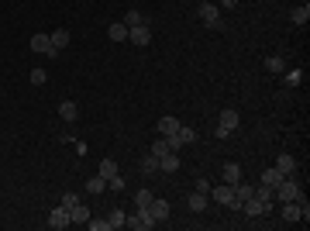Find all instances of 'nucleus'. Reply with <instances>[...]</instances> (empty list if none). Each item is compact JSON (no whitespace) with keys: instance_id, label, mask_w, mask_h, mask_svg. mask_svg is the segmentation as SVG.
<instances>
[{"instance_id":"37","label":"nucleus","mask_w":310,"mask_h":231,"mask_svg":"<svg viewBox=\"0 0 310 231\" xmlns=\"http://www.w3.org/2000/svg\"><path fill=\"white\" fill-rule=\"evenodd\" d=\"M221 7H224V11H231V7H238V0H221Z\"/></svg>"},{"instance_id":"36","label":"nucleus","mask_w":310,"mask_h":231,"mask_svg":"<svg viewBox=\"0 0 310 231\" xmlns=\"http://www.w3.org/2000/svg\"><path fill=\"white\" fill-rule=\"evenodd\" d=\"M196 190L200 193H210V180H196Z\"/></svg>"},{"instance_id":"20","label":"nucleus","mask_w":310,"mask_h":231,"mask_svg":"<svg viewBox=\"0 0 310 231\" xmlns=\"http://www.w3.org/2000/svg\"><path fill=\"white\" fill-rule=\"evenodd\" d=\"M238 180H241V166H238V162H228V166H224V183L234 186Z\"/></svg>"},{"instance_id":"33","label":"nucleus","mask_w":310,"mask_h":231,"mask_svg":"<svg viewBox=\"0 0 310 231\" xmlns=\"http://www.w3.org/2000/svg\"><path fill=\"white\" fill-rule=\"evenodd\" d=\"M59 204H62V207H72V204H80V197H76V193H62Z\"/></svg>"},{"instance_id":"17","label":"nucleus","mask_w":310,"mask_h":231,"mask_svg":"<svg viewBox=\"0 0 310 231\" xmlns=\"http://www.w3.org/2000/svg\"><path fill=\"white\" fill-rule=\"evenodd\" d=\"M159 131H162V138H166V135H176V131H179V121H176L172 114H166L159 121Z\"/></svg>"},{"instance_id":"15","label":"nucleus","mask_w":310,"mask_h":231,"mask_svg":"<svg viewBox=\"0 0 310 231\" xmlns=\"http://www.w3.org/2000/svg\"><path fill=\"white\" fill-rule=\"evenodd\" d=\"M283 221H289V224H297V221H300V200L283 204Z\"/></svg>"},{"instance_id":"13","label":"nucleus","mask_w":310,"mask_h":231,"mask_svg":"<svg viewBox=\"0 0 310 231\" xmlns=\"http://www.w3.org/2000/svg\"><path fill=\"white\" fill-rule=\"evenodd\" d=\"M159 169L162 173H176V169H179V155H176V152H166L159 159Z\"/></svg>"},{"instance_id":"5","label":"nucleus","mask_w":310,"mask_h":231,"mask_svg":"<svg viewBox=\"0 0 310 231\" xmlns=\"http://www.w3.org/2000/svg\"><path fill=\"white\" fill-rule=\"evenodd\" d=\"M69 224H72V218H69V207H62V204H59V207H52V214H48V228H69Z\"/></svg>"},{"instance_id":"29","label":"nucleus","mask_w":310,"mask_h":231,"mask_svg":"<svg viewBox=\"0 0 310 231\" xmlns=\"http://www.w3.org/2000/svg\"><path fill=\"white\" fill-rule=\"evenodd\" d=\"M176 138L183 141V145H190V141H196V131H193V128H183V125H179V131H176Z\"/></svg>"},{"instance_id":"28","label":"nucleus","mask_w":310,"mask_h":231,"mask_svg":"<svg viewBox=\"0 0 310 231\" xmlns=\"http://www.w3.org/2000/svg\"><path fill=\"white\" fill-rule=\"evenodd\" d=\"M149 204H152V190H138V193H135V207L145 210Z\"/></svg>"},{"instance_id":"7","label":"nucleus","mask_w":310,"mask_h":231,"mask_svg":"<svg viewBox=\"0 0 310 231\" xmlns=\"http://www.w3.org/2000/svg\"><path fill=\"white\" fill-rule=\"evenodd\" d=\"M31 52H34V56H52V59H56V52H52V42H48L45 31L31 35Z\"/></svg>"},{"instance_id":"2","label":"nucleus","mask_w":310,"mask_h":231,"mask_svg":"<svg viewBox=\"0 0 310 231\" xmlns=\"http://www.w3.org/2000/svg\"><path fill=\"white\" fill-rule=\"evenodd\" d=\"M200 21L207 24V28H224V24H221V7L217 4H210V0H207V4H200Z\"/></svg>"},{"instance_id":"14","label":"nucleus","mask_w":310,"mask_h":231,"mask_svg":"<svg viewBox=\"0 0 310 231\" xmlns=\"http://www.w3.org/2000/svg\"><path fill=\"white\" fill-rule=\"evenodd\" d=\"M276 169H279V173H283V176L297 173V162H293V155H286V152H283V155L276 159Z\"/></svg>"},{"instance_id":"18","label":"nucleus","mask_w":310,"mask_h":231,"mask_svg":"<svg viewBox=\"0 0 310 231\" xmlns=\"http://www.w3.org/2000/svg\"><path fill=\"white\" fill-rule=\"evenodd\" d=\"M86 193H107V180H103L100 173L90 176V180H86Z\"/></svg>"},{"instance_id":"35","label":"nucleus","mask_w":310,"mask_h":231,"mask_svg":"<svg viewBox=\"0 0 310 231\" xmlns=\"http://www.w3.org/2000/svg\"><path fill=\"white\" fill-rule=\"evenodd\" d=\"M297 80H300V69H293V73H286V86H297Z\"/></svg>"},{"instance_id":"24","label":"nucleus","mask_w":310,"mask_h":231,"mask_svg":"<svg viewBox=\"0 0 310 231\" xmlns=\"http://www.w3.org/2000/svg\"><path fill=\"white\" fill-rule=\"evenodd\" d=\"M107 35H111V42H127V28L124 24H111Z\"/></svg>"},{"instance_id":"26","label":"nucleus","mask_w":310,"mask_h":231,"mask_svg":"<svg viewBox=\"0 0 310 231\" xmlns=\"http://www.w3.org/2000/svg\"><path fill=\"white\" fill-rule=\"evenodd\" d=\"M138 169H141V173H159V159H155V155H145V159H141V166H138Z\"/></svg>"},{"instance_id":"32","label":"nucleus","mask_w":310,"mask_h":231,"mask_svg":"<svg viewBox=\"0 0 310 231\" xmlns=\"http://www.w3.org/2000/svg\"><path fill=\"white\" fill-rule=\"evenodd\" d=\"M45 80H48L45 69H31V83H34V86H45Z\"/></svg>"},{"instance_id":"11","label":"nucleus","mask_w":310,"mask_h":231,"mask_svg":"<svg viewBox=\"0 0 310 231\" xmlns=\"http://www.w3.org/2000/svg\"><path fill=\"white\" fill-rule=\"evenodd\" d=\"M186 204H190V210H196V214H200V210H207V204H210V197L196 190V193H190V197H186Z\"/></svg>"},{"instance_id":"9","label":"nucleus","mask_w":310,"mask_h":231,"mask_svg":"<svg viewBox=\"0 0 310 231\" xmlns=\"http://www.w3.org/2000/svg\"><path fill=\"white\" fill-rule=\"evenodd\" d=\"M48 42H52V52H62V48L69 45V42H72V35H69V28H56V31H52V35H48Z\"/></svg>"},{"instance_id":"25","label":"nucleus","mask_w":310,"mask_h":231,"mask_svg":"<svg viewBox=\"0 0 310 231\" xmlns=\"http://www.w3.org/2000/svg\"><path fill=\"white\" fill-rule=\"evenodd\" d=\"M279 180H283V173H279V169H276V166H269V169H265L262 173V183H269L276 190V183H279Z\"/></svg>"},{"instance_id":"31","label":"nucleus","mask_w":310,"mask_h":231,"mask_svg":"<svg viewBox=\"0 0 310 231\" xmlns=\"http://www.w3.org/2000/svg\"><path fill=\"white\" fill-rule=\"evenodd\" d=\"M124 218H127L124 210H111V218H107V221H111V228H121V224H124Z\"/></svg>"},{"instance_id":"23","label":"nucleus","mask_w":310,"mask_h":231,"mask_svg":"<svg viewBox=\"0 0 310 231\" xmlns=\"http://www.w3.org/2000/svg\"><path fill=\"white\" fill-rule=\"evenodd\" d=\"M97 173H100L103 180H111V176H114V173H121V166H117L114 159H103V162H100V169H97Z\"/></svg>"},{"instance_id":"21","label":"nucleus","mask_w":310,"mask_h":231,"mask_svg":"<svg viewBox=\"0 0 310 231\" xmlns=\"http://www.w3.org/2000/svg\"><path fill=\"white\" fill-rule=\"evenodd\" d=\"M231 190H234V200H241V204H245V200L252 197V190H255V186H252V183H241V180H238V183L231 186Z\"/></svg>"},{"instance_id":"34","label":"nucleus","mask_w":310,"mask_h":231,"mask_svg":"<svg viewBox=\"0 0 310 231\" xmlns=\"http://www.w3.org/2000/svg\"><path fill=\"white\" fill-rule=\"evenodd\" d=\"M93 231H111V221H86Z\"/></svg>"},{"instance_id":"27","label":"nucleus","mask_w":310,"mask_h":231,"mask_svg":"<svg viewBox=\"0 0 310 231\" xmlns=\"http://www.w3.org/2000/svg\"><path fill=\"white\" fill-rule=\"evenodd\" d=\"M124 176H121V173H114V176H111V180H107V190H111V193H121V190H124Z\"/></svg>"},{"instance_id":"8","label":"nucleus","mask_w":310,"mask_h":231,"mask_svg":"<svg viewBox=\"0 0 310 231\" xmlns=\"http://www.w3.org/2000/svg\"><path fill=\"white\" fill-rule=\"evenodd\" d=\"M149 214H152V221H155V224H159V221H166V218H169V200H162V197H152Z\"/></svg>"},{"instance_id":"3","label":"nucleus","mask_w":310,"mask_h":231,"mask_svg":"<svg viewBox=\"0 0 310 231\" xmlns=\"http://www.w3.org/2000/svg\"><path fill=\"white\" fill-rule=\"evenodd\" d=\"M241 214H248V218H262V214H272V204H262L259 197H248V200L241 204Z\"/></svg>"},{"instance_id":"10","label":"nucleus","mask_w":310,"mask_h":231,"mask_svg":"<svg viewBox=\"0 0 310 231\" xmlns=\"http://www.w3.org/2000/svg\"><path fill=\"white\" fill-rule=\"evenodd\" d=\"M59 117H62V121H69V125H72V121H76V117H80V107L72 104V100H62V104H59Z\"/></svg>"},{"instance_id":"6","label":"nucleus","mask_w":310,"mask_h":231,"mask_svg":"<svg viewBox=\"0 0 310 231\" xmlns=\"http://www.w3.org/2000/svg\"><path fill=\"white\" fill-rule=\"evenodd\" d=\"M127 42H135L138 48H145L152 42V31H149V24H135V28H127Z\"/></svg>"},{"instance_id":"1","label":"nucleus","mask_w":310,"mask_h":231,"mask_svg":"<svg viewBox=\"0 0 310 231\" xmlns=\"http://www.w3.org/2000/svg\"><path fill=\"white\" fill-rule=\"evenodd\" d=\"M241 125V117H238V111H221V121H217V138H228L231 131H234V128Z\"/></svg>"},{"instance_id":"19","label":"nucleus","mask_w":310,"mask_h":231,"mask_svg":"<svg viewBox=\"0 0 310 231\" xmlns=\"http://www.w3.org/2000/svg\"><path fill=\"white\" fill-rule=\"evenodd\" d=\"M265 69L276 73V76H279V73H286V62H283V56H265Z\"/></svg>"},{"instance_id":"4","label":"nucleus","mask_w":310,"mask_h":231,"mask_svg":"<svg viewBox=\"0 0 310 231\" xmlns=\"http://www.w3.org/2000/svg\"><path fill=\"white\" fill-rule=\"evenodd\" d=\"M207 197H210L214 204H224V207H228L231 200H234V190H231V183H217V186L210 183V193Z\"/></svg>"},{"instance_id":"12","label":"nucleus","mask_w":310,"mask_h":231,"mask_svg":"<svg viewBox=\"0 0 310 231\" xmlns=\"http://www.w3.org/2000/svg\"><path fill=\"white\" fill-rule=\"evenodd\" d=\"M289 21L303 28V24L310 21V4H300V7H293V11H289Z\"/></svg>"},{"instance_id":"22","label":"nucleus","mask_w":310,"mask_h":231,"mask_svg":"<svg viewBox=\"0 0 310 231\" xmlns=\"http://www.w3.org/2000/svg\"><path fill=\"white\" fill-rule=\"evenodd\" d=\"M121 24H124V28H135V24H149V17H145L141 11H127V14H124V21H121Z\"/></svg>"},{"instance_id":"30","label":"nucleus","mask_w":310,"mask_h":231,"mask_svg":"<svg viewBox=\"0 0 310 231\" xmlns=\"http://www.w3.org/2000/svg\"><path fill=\"white\" fill-rule=\"evenodd\" d=\"M166 152H169V145H166V138H155V141H152V155H155V159H162Z\"/></svg>"},{"instance_id":"16","label":"nucleus","mask_w":310,"mask_h":231,"mask_svg":"<svg viewBox=\"0 0 310 231\" xmlns=\"http://www.w3.org/2000/svg\"><path fill=\"white\" fill-rule=\"evenodd\" d=\"M69 218H72V224H86V221H90V210L83 207V204H72V207H69Z\"/></svg>"}]
</instances>
